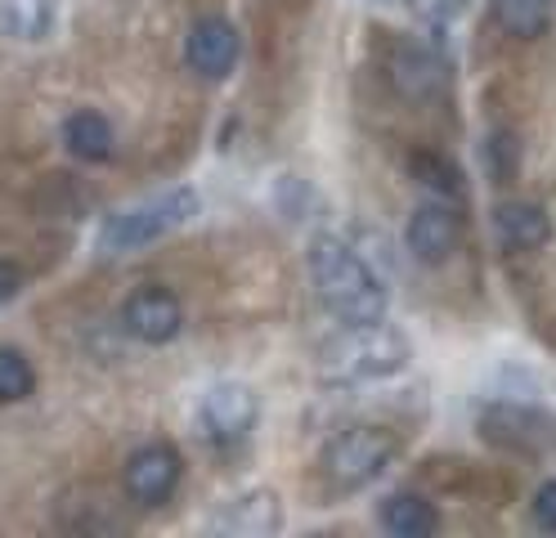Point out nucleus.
Returning <instances> with one entry per match:
<instances>
[{"label": "nucleus", "instance_id": "f257e3e1", "mask_svg": "<svg viewBox=\"0 0 556 538\" xmlns=\"http://www.w3.org/2000/svg\"><path fill=\"white\" fill-rule=\"evenodd\" d=\"M309 274H315V292L332 318L341 323L387 318V283L372 274V265L351 242L319 234L309 242Z\"/></svg>", "mask_w": 556, "mask_h": 538}, {"label": "nucleus", "instance_id": "f03ea898", "mask_svg": "<svg viewBox=\"0 0 556 538\" xmlns=\"http://www.w3.org/2000/svg\"><path fill=\"white\" fill-rule=\"evenodd\" d=\"M413 359V346L400 328L391 323H345V328L324 341L319 350V368L332 381H372V377H391Z\"/></svg>", "mask_w": 556, "mask_h": 538}, {"label": "nucleus", "instance_id": "7ed1b4c3", "mask_svg": "<svg viewBox=\"0 0 556 538\" xmlns=\"http://www.w3.org/2000/svg\"><path fill=\"white\" fill-rule=\"evenodd\" d=\"M395 436L381 426H351L341 436L328 440L324 449V480L337 489V493H359L368 489L381 472L391 466L395 458Z\"/></svg>", "mask_w": 556, "mask_h": 538}, {"label": "nucleus", "instance_id": "20e7f679", "mask_svg": "<svg viewBox=\"0 0 556 538\" xmlns=\"http://www.w3.org/2000/svg\"><path fill=\"white\" fill-rule=\"evenodd\" d=\"M193 215H198V193L193 189H170V193H157L149 202L109 215L103 229H99V247L113 251V257L117 251H135L144 242H157L170 229H180L185 221H193Z\"/></svg>", "mask_w": 556, "mask_h": 538}, {"label": "nucleus", "instance_id": "39448f33", "mask_svg": "<svg viewBox=\"0 0 556 538\" xmlns=\"http://www.w3.org/2000/svg\"><path fill=\"white\" fill-rule=\"evenodd\" d=\"M256 395L242 381H216L198 404V426L212 445H242L256 426Z\"/></svg>", "mask_w": 556, "mask_h": 538}, {"label": "nucleus", "instance_id": "423d86ee", "mask_svg": "<svg viewBox=\"0 0 556 538\" xmlns=\"http://www.w3.org/2000/svg\"><path fill=\"white\" fill-rule=\"evenodd\" d=\"M180 323H185L180 297L170 292V287H157V283L139 287V292L126 297V305H122V328L144 346H166L180 333Z\"/></svg>", "mask_w": 556, "mask_h": 538}, {"label": "nucleus", "instance_id": "0eeeda50", "mask_svg": "<svg viewBox=\"0 0 556 538\" xmlns=\"http://www.w3.org/2000/svg\"><path fill=\"white\" fill-rule=\"evenodd\" d=\"M180 472H185L180 449L144 445V449H135L130 462H126V493L139 502V508H157V502H166L170 493H176Z\"/></svg>", "mask_w": 556, "mask_h": 538}, {"label": "nucleus", "instance_id": "6e6552de", "mask_svg": "<svg viewBox=\"0 0 556 538\" xmlns=\"http://www.w3.org/2000/svg\"><path fill=\"white\" fill-rule=\"evenodd\" d=\"M458 238H463V225L458 215L448 211L444 202H427L408 215V229H404V242L408 251L422 265H444L448 257L458 251Z\"/></svg>", "mask_w": 556, "mask_h": 538}, {"label": "nucleus", "instance_id": "1a4fd4ad", "mask_svg": "<svg viewBox=\"0 0 556 538\" xmlns=\"http://www.w3.org/2000/svg\"><path fill=\"white\" fill-rule=\"evenodd\" d=\"M238 50H242V46H238V27H233L229 18H220V14H206V18H198L193 32H189L185 59H189L193 72L220 82V77H229V72H233Z\"/></svg>", "mask_w": 556, "mask_h": 538}, {"label": "nucleus", "instance_id": "9d476101", "mask_svg": "<svg viewBox=\"0 0 556 538\" xmlns=\"http://www.w3.org/2000/svg\"><path fill=\"white\" fill-rule=\"evenodd\" d=\"M212 529L229 534V538H269V534L283 529V502H278L269 489H252L242 498H229L212 516Z\"/></svg>", "mask_w": 556, "mask_h": 538}, {"label": "nucleus", "instance_id": "9b49d317", "mask_svg": "<svg viewBox=\"0 0 556 538\" xmlns=\"http://www.w3.org/2000/svg\"><path fill=\"white\" fill-rule=\"evenodd\" d=\"M391 82L404 99H431L444 90V63L427 46H400L391 54Z\"/></svg>", "mask_w": 556, "mask_h": 538}, {"label": "nucleus", "instance_id": "f8f14e48", "mask_svg": "<svg viewBox=\"0 0 556 538\" xmlns=\"http://www.w3.org/2000/svg\"><path fill=\"white\" fill-rule=\"evenodd\" d=\"M494 234L507 251H539L552 238V221L539 202H503L494 211Z\"/></svg>", "mask_w": 556, "mask_h": 538}, {"label": "nucleus", "instance_id": "ddd939ff", "mask_svg": "<svg viewBox=\"0 0 556 538\" xmlns=\"http://www.w3.org/2000/svg\"><path fill=\"white\" fill-rule=\"evenodd\" d=\"M381 525L395 538H431L440 529V512L422 493H395V498H387V508H381Z\"/></svg>", "mask_w": 556, "mask_h": 538}, {"label": "nucleus", "instance_id": "4468645a", "mask_svg": "<svg viewBox=\"0 0 556 538\" xmlns=\"http://www.w3.org/2000/svg\"><path fill=\"white\" fill-rule=\"evenodd\" d=\"M63 143H67V153L81 158V162H109L113 158V126H109V117L81 108V113H73L63 122Z\"/></svg>", "mask_w": 556, "mask_h": 538}, {"label": "nucleus", "instance_id": "2eb2a0df", "mask_svg": "<svg viewBox=\"0 0 556 538\" xmlns=\"http://www.w3.org/2000/svg\"><path fill=\"white\" fill-rule=\"evenodd\" d=\"M59 0H0V32L14 41H41L54 27Z\"/></svg>", "mask_w": 556, "mask_h": 538}, {"label": "nucleus", "instance_id": "dca6fc26", "mask_svg": "<svg viewBox=\"0 0 556 538\" xmlns=\"http://www.w3.org/2000/svg\"><path fill=\"white\" fill-rule=\"evenodd\" d=\"M494 23L516 41H539L552 27V0H494Z\"/></svg>", "mask_w": 556, "mask_h": 538}, {"label": "nucleus", "instance_id": "f3484780", "mask_svg": "<svg viewBox=\"0 0 556 538\" xmlns=\"http://www.w3.org/2000/svg\"><path fill=\"white\" fill-rule=\"evenodd\" d=\"M408 171L417 175V185H427L440 198H458L463 193V171L448 162V158H440V153H413L408 158Z\"/></svg>", "mask_w": 556, "mask_h": 538}, {"label": "nucleus", "instance_id": "a211bd4d", "mask_svg": "<svg viewBox=\"0 0 556 538\" xmlns=\"http://www.w3.org/2000/svg\"><path fill=\"white\" fill-rule=\"evenodd\" d=\"M37 386V373H31L27 354H18L14 346H0V404H18Z\"/></svg>", "mask_w": 556, "mask_h": 538}, {"label": "nucleus", "instance_id": "6ab92c4d", "mask_svg": "<svg viewBox=\"0 0 556 538\" xmlns=\"http://www.w3.org/2000/svg\"><path fill=\"white\" fill-rule=\"evenodd\" d=\"M490 171H494L498 179H507V175L516 171V139H511V135H494V139H490Z\"/></svg>", "mask_w": 556, "mask_h": 538}, {"label": "nucleus", "instance_id": "aec40b11", "mask_svg": "<svg viewBox=\"0 0 556 538\" xmlns=\"http://www.w3.org/2000/svg\"><path fill=\"white\" fill-rule=\"evenodd\" d=\"M534 525L556 534V480H543L534 493Z\"/></svg>", "mask_w": 556, "mask_h": 538}, {"label": "nucleus", "instance_id": "412c9836", "mask_svg": "<svg viewBox=\"0 0 556 538\" xmlns=\"http://www.w3.org/2000/svg\"><path fill=\"white\" fill-rule=\"evenodd\" d=\"M18 287H23V270H18L14 261L0 257V305L14 301V297H18Z\"/></svg>", "mask_w": 556, "mask_h": 538}]
</instances>
